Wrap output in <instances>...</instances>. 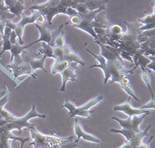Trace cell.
I'll list each match as a JSON object with an SVG mask.
<instances>
[{"label": "cell", "mask_w": 155, "mask_h": 148, "mask_svg": "<svg viewBox=\"0 0 155 148\" xmlns=\"http://www.w3.org/2000/svg\"><path fill=\"white\" fill-rule=\"evenodd\" d=\"M95 42L101 47V52L100 55L94 54L87 48L86 50L98 60L99 64L92 65L89 68L98 67L103 70L104 85H107L109 82L110 84L118 83L120 84L125 78L134 74V71L136 70L135 67L132 69L126 67L123 59L120 57L119 52L116 48L103 45L97 41Z\"/></svg>", "instance_id": "1"}, {"label": "cell", "mask_w": 155, "mask_h": 148, "mask_svg": "<svg viewBox=\"0 0 155 148\" xmlns=\"http://www.w3.org/2000/svg\"><path fill=\"white\" fill-rule=\"evenodd\" d=\"M124 23L127 26V31L119 36L114 47L118 50L122 59L129 60L133 64L132 58L140 49V46L138 40V36L141 33L140 31V25L137 22H127L125 21Z\"/></svg>", "instance_id": "2"}, {"label": "cell", "mask_w": 155, "mask_h": 148, "mask_svg": "<svg viewBox=\"0 0 155 148\" xmlns=\"http://www.w3.org/2000/svg\"><path fill=\"white\" fill-rule=\"evenodd\" d=\"M78 1H47L45 3L35 5L30 7V11H37L40 14L44 15L47 19L49 25H52L53 17L59 14H67V9L69 6H73Z\"/></svg>", "instance_id": "3"}, {"label": "cell", "mask_w": 155, "mask_h": 148, "mask_svg": "<svg viewBox=\"0 0 155 148\" xmlns=\"http://www.w3.org/2000/svg\"><path fill=\"white\" fill-rule=\"evenodd\" d=\"M103 99V96L102 95H100L90 99L83 105L78 106V107H77L76 106L74 101L67 100L64 102V103L62 104V107L66 108L69 111V115H70V117L74 118L76 117V116H80V117L82 118H87L89 119L91 114L94 113V111L90 110V108L97 105Z\"/></svg>", "instance_id": "4"}, {"label": "cell", "mask_w": 155, "mask_h": 148, "mask_svg": "<svg viewBox=\"0 0 155 148\" xmlns=\"http://www.w3.org/2000/svg\"><path fill=\"white\" fill-rule=\"evenodd\" d=\"M32 12V14L29 16H26L23 13L21 15V18L19 20L18 23H13L10 20L6 22V26L11 28L12 30H13L17 35V37L19 38V45H21L24 44V42L22 40V36L24 34V28L26 25L28 24H33L35 22L36 18L37 17L40 15V13L37 11H31Z\"/></svg>", "instance_id": "5"}, {"label": "cell", "mask_w": 155, "mask_h": 148, "mask_svg": "<svg viewBox=\"0 0 155 148\" xmlns=\"http://www.w3.org/2000/svg\"><path fill=\"white\" fill-rule=\"evenodd\" d=\"M6 67L12 70L13 76L14 77L13 81H15L19 77L24 74L29 75L35 79H37L38 74L33 71L30 64L27 61L23 60L21 57L14 59L11 64L7 65Z\"/></svg>", "instance_id": "6"}, {"label": "cell", "mask_w": 155, "mask_h": 148, "mask_svg": "<svg viewBox=\"0 0 155 148\" xmlns=\"http://www.w3.org/2000/svg\"><path fill=\"white\" fill-rule=\"evenodd\" d=\"M105 6L102 7V8L95 11H89L86 14H83V15H80L79 14L81 18V22L78 25L75 26V27L85 31L89 35H91L92 38H94V40H96L98 39V37H97L96 33L94 31V18L99 13L105 11Z\"/></svg>", "instance_id": "7"}, {"label": "cell", "mask_w": 155, "mask_h": 148, "mask_svg": "<svg viewBox=\"0 0 155 148\" xmlns=\"http://www.w3.org/2000/svg\"><path fill=\"white\" fill-rule=\"evenodd\" d=\"M147 115H146V114H144V115L140 116L134 115L132 117H128L126 119H120L116 117H112L111 120H115L119 123L121 129H123L132 131V132H134L135 133H139L141 131L140 129L139 126Z\"/></svg>", "instance_id": "8"}, {"label": "cell", "mask_w": 155, "mask_h": 148, "mask_svg": "<svg viewBox=\"0 0 155 148\" xmlns=\"http://www.w3.org/2000/svg\"><path fill=\"white\" fill-rule=\"evenodd\" d=\"M35 26L38 29L39 32H40V38H39L38 40L33 41V42L30 43V44L28 45V47H30L31 46L33 45L34 44H35V43L40 42L47 43V44L53 47V46H54V40L55 37H56L57 35L59 33L60 31L62 29L64 25H62L60 26V28H58L56 31H51L45 27V26H40L38 25V24H35Z\"/></svg>", "instance_id": "9"}, {"label": "cell", "mask_w": 155, "mask_h": 148, "mask_svg": "<svg viewBox=\"0 0 155 148\" xmlns=\"http://www.w3.org/2000/svg\"><path fill=\"white\" fill-rule=\"evenodd\" d=\"M30 140L28 138L16 136L11 131H8L0 127V148H11V140L21 143L20 148H23L24 145Z\"/></svg>", "instance_id": "10"}, {"label": "cell", "mask_w": 155, "mask_h": 148, "mask_svg": "<svg viewBox=\"0 0 155 148\" xmlns=\"http://www.w3.org/2000/svg\"><path fill=\"white\" fill-rule=\"evenodd\" d=\"M130 101L131 98L129 97L127 100L125 101L124 103L114 106L113 110L114 111H120V112L125 113L128 117H132L134 115L139 116L140 115H144V114L149 115V111L145 110V109H142L140 108H133L130 104Z\"/></svg>", "instance_id": "11"}, {"label": "cell", "mask_w": 155, "mask_h": 148, "mask_svg": "<svg viewBox=\"0 0 155 148\" xmlns=\"http://www.w3.org/2000/svg\"><path fill=\"white\" fill-rule=\"evenodd\" d=\"M78 70V64L76 63H71V64L68 67H67L64 70H63L62 72H60V74L62 76V85L61 88L60 89V92H64L66 89V85L68 81H77V75L76 71Z\"/></svg>", "instance_id": "12"}, {"label": "cell", "mask_w": 155, "mask_h": 148, "mask_svg": "<svg viewBox=\"0 0 155 148\" xmlns=\"http://www.w3.org/2000/svg\"><path fill=\"white\" fill-rule=\"evenodd\" d=\"M74 132L77 136V139L74 141V143H78L81 138L87 142L94 143H100L101 142L100 139L97 138L96 136L84 132V130L82 127V125L77 118L75 119L74 120Z\"/></svg>", "instance_id": "13"}, {"label": "cell", "mask_w": 155, "mask_h": 148, "mask_svg": "<svg viewBox=\"0 0 155 148\" xmlns=\"http://www.w3.org/2000/svg\"><path fill=\"white\" fill-rule=\"evenodd\" d=\"M21 57L22 58L23 60L27 61L29 64H30L31 68H32L33 71L35 72L36 70L38 69L42 70L43 71L47 72V70H46L45 67V61L47 57L45 56H43V57L40 59H37L36 57H33L30 53L27 51L24 50L21 54Z\"/></svg>", "instance_id": "14"}, {"label": "cell", "mask_w": 155, "mask_h": 148, "mask_svg": "<svg viewBox=\"0 0 155 148\" xmlns=\"http://www.w3.org/2000/svg\"><path fill=\"white\" fill-rule=\"evenodd\" d=\"M4 4L8 8V12L15 16H17V18L18 19L23 14V11L26 9L24 6V2L21 0L4 1Z\"/></svg>", "instance_id": "15"}, {"label": "cell", "mask_w": 155, "mask_h": 148, "mask_svg": "<svg viewBox=\"0 0 155 148\" xmlns=\"http://www.w3.org/2000/svg\"><path fill=\"white\" fill-rule=\"evenodd\" d=\"M151 127L152 125H149L144 131L141 130L140 132L137 133L130 141H125L122 146L118 148H136L139 146L140 145H141L143 143L144 138L148 136L147 132Z\"/></svg>", "instance_id": "16"}, {"label": "cell", "mask_w": 155, "mask_h": 148, "mask_svg": "<svg viewBox=\"0 0 155 148\" xmlns=\"http://www.w3.org/2000/svg\"><path fill=\"white\" fill-rule=\"evenodd\" d=\"M62 59L67 60L70 63H76L82 66L85 65V63L82 59L81 56L75 52L72 49L71 46L67 43L64 46V56H63Z\"/></svg>", "instance_id": "17"}, {"label": "cell", "mask_w": 155, "mask_h": 148, "mask_svg": "<svg viewBox=\"0 0 155 148\" xmlns=\"http://www.w3.org/2000/svg\"><path fill=\"white\" fill-rule=\"evenodd\" d=\"M137 22H140L142 25L140 26V31H143L154 29L155 26V13L153 11L152 13L149 12H145V15L142 18L137 20Z\"/></svg>", "instance_id": "18"}, {"label": "cell", "mask_w": 155, "mask_h": 148, "mask_svg": "<svg viewBox=\"0 0 155 148\" xmlns=\"http://www.w3.org/2000/svg\"><path fill=\"white\" fill-rule=\"evenodd\" d=\"M71 63L64 59H55L51 67V74L60 73L68 67Z\"/></svg>", "instance_id": "19"}, {"label": "cell", "mask_w": 155, "mask_h": 148, "mask_svg": "<svg viewBox=\"0 0 155 148\" xmlns=\"http://www.w3.org/2000/svg\"><path fill=\"white\" fill-rule=\"evenodd\" d=\"M42 47L40 48V50H38V52H36L35 54V57H37L39 55H43L45 56L46 57L48 58H52L53 59H56L55 58L54 53H53V50L51 46L48 45V44L45 43H42Z\"/></svg>", "instance_id": "20"}, {"label": "cell", "mask_w": 155, "mask_h": 148, "mask_svg": "<svg viewBox=\"0 0 155 148\" xmlns=\"http://www.w3.org/2000/svg\"><path fill=\"white\" fill-rule=\"evenodd\" d=\"M142 71V79L143 80L144 83L146 85L147 88L150 90V94H151V99L150 101L152 102H154V93L153 91L152 90V87L151 85H150V72L148 70H147V68H144V67H140Z\"/></svg>", "instance_id": "21"}, {"label": "cell", "mask_w": 155, "mask_h": 148, "mask_svg": "<svg viewBox=\"0 0 155 148\" xmlns=\"http://www.w3.org/2000/svg\"><path fill=\"white\" fill-rule=\"evenodd\" d=\"M65 43H66V42H65V33L64 30L62 29L55 38L54 46H55V47H63L64 46Z\"/></svg>", "instance_id": "22"}, {"label": "cell", "mask_w": 155, "mask_h": 148, "mask_svg": "<svg viewBox=\"0 0 155 148\" xmlns=\"http://www.w3.org/2000/svg\"><path fill=\"white\" fill-rule=\"evenodd\" d=\"M153 136H151L150 138V139L147 140L146 143H143L141 145H140L139 146H138L136 148H150V143H151L152 140L153 139Z\"/></svg>", "instance_id": "23"}, {"label": "cell", "mask_w": 155, "mask_h": 148, "mask_svg": "<svg viewBox=\"0 0 155 148\" xmlns=\"http://www.w3.org/2000/svg\"><path fill=\"white\" fill-rule=\"evenodd\" d=\"M140 108L142 109H145V108H152L154 110L155 109V105H154V102H152V101H149L146 104H145L144 106H143L140 107Z\"/></svg>", "instance_id": "24"}, {"label": "cell", "mask_w": 155, "mask_h": 148, "mask_svg": "<svg viewBox=\"0 0 155 148\" xmlns=\"http://www.w3.org/2000/svg\"><path fill=\"white\" fill-rule=\"evenodd\" d=\"M17 35L15 33V31L13 30H12L11 33V36H10V41H11L12 45H17Z\"/></svg>", "instance_id": "25"}, {"label": "cell", "mask_w": 155, "mask_h": 148, "mask_svg": "<svg viewBox=\"0 0 155 148\" xmlns=\"http://www.w3.org/2000/svg\"><path fill=\"white\" fill-rule=\"evenodd\" d=\"M46 22H47V19H46L45 17L42 15H41V14H40V15L37 17V18H36L35 22H37L38 24L40 25V24L45 23Z\"/></svg>", "instance_id": "26"}, {"label": "cell", "mask_w": 155, "mask_h": 148, "mask_svg": "<svg viewBox=\"0 0 155 148\" xmlns=\"http://www.w3.org/2000/svg\"><path fill=\"white\" fill-rule=\"evenodd\" d=\"M96 148H99V147H96Z\"/></svg>", "instance_id": "27"}]
</instances>
